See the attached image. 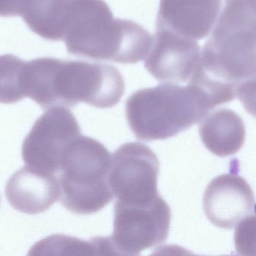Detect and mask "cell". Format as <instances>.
<instances>
[{
  "instance_id": "52a82bcc",
  "label": "cell",
  "mask_w": 256,
  "mask_h": 256,
  "mask_svg": "<svg viewBox=\"0 0 256 256\" xmlns=\"http://www.w3.org/2000/svg\"><path fill=\"white\" fill-rule=\"evenodd\" d=\"M160 162L146 145L126 143L112 157L108 184L116 202L126 205H148L160 196L157 190Z\"/></svg>"
},
{
  "instance_id": "9c48e42d",
  "label": "cell",
  "mask_w": 256,
  "mask_h": 256,
  "mask_svg": "<svg viewBox=\"0 0 256 256\" xmlns=\"http://www.w3.org/2000/svg\"><path fill=\"white\" fill-rule=\"evenodd\" d=\"M200 55L197 41L156 28L152 46L145 58V68L158 82L182 83L191 78L197 68Z\"/></svg>"
},
{
  "instance_id": "4fadbf2b",
  "label": "cell",
  "mask_w": 256,
  "mask_h": 256,
  "mask_svg": "<svg viewBox=\"0 0 256 256\" xmlns=\"http://www.w3.org/2000/svg\"><path fill=\"white\" fill-rule=\"evenodd\" d=\"M199 134L204 146L220 157L234 155L245 140L246 130L242 118L230 109L210 112L202 120Z\"/></svg>"
},
{
  "instance_id": "7c38bea8",
  "label": "cell",
  "mask_w": 256,
  "mask_h": 256,
  "mask_svg": "<svg viewBox=\"0 0 256 256\" xmlns=\"http://www.w3.org/2000/svg\"><path fill=\"white\" fill-rule=\"evenodd\" d=\"M6 194L13 208L24 214L44 212L60 199V185L54 174L26 166L7 182Z\"/></svg>"
},
{
  "instance_id": "5bb4252c",
  "label": "cell",
  "mask_w": 256,
  "mask_h": 256,
  "mask_svg": "<svg viewBox=\"0 0 256 256\" xmlns=\"http://www.w3.org/2000/svg\"><path fill=\"white\" fill-rule=\"evenodd\" d=\"M30 254H101L98 238L82 241L76 238L53 235L36 244Z\"/></svg>"
},
{
  "instance_id": "8fae6325",
  "label": "cell",
  "mask_w": 256,
  "mask_h": 256,
  "mask_svg": "<svg viewBox=\"0 0 256 256\" xmlns=\"http://www.w3.org/2000/svg\"><path fill=\"white\" fill-rule=\"evenodd\" d=\"M222 0H161L156 28L200 41L210 35Z\"/></svg>"
},
{
  "instance_id": "7a4b0ae2",
  "label": "cell",
  "mask_w": 256,
  "mask_h": 256,
  "mask_svg": "<svg viewBox=\"0 0 256 256\" xmlns=\"http://www.w3.org/2000/svg\"><path fill=\"white\" fill-rule=\"evenodd\" d=\"M62 40L78 58L136 64L146 58L152 37L132 20L114 18L104 0H65Z\"/></svg>"
},
{
  "instance_id": "6da1fadb",
  "label": "cell",
  "mask_w": 256,
  "mask_h": 256,
  "mask_svg": "<svg viewBox=\"0 0 256 256\" xmlns=\"http://www.w3.org/2000/svg\"><path fill=\"white\" fill-rule=\"evenodd\" d=\"M196 71L233 91L246 108L256 88V0H224Z\"/></svg>"
},
{
  "instance_id": "e0dca14e",
  "label": "cell",
  "mask_w": 256,
  "mask_h": 256,
  "mask_svg": "<svg viewBox=\"0 0 256 256\" xmlns=\"http://www.w3.org/2000/svg\"><path fill=\"white\" fill-rule=\"evenodd\" d=\"M32 1L34 0H0V17H22Z\"/></svg>"
},
{
  "instance_id": "3957f363",
  "label": "cell",
  "mask_w": 256,
  "mask_h": 256,
  "mask_svg": "<svg viewBox=\"0 0 256 256\" xmlns=\"http://www.w3.org/2000/svg\"><path fill=\"white\" fill-rule=\"evenodd\" d=\"M212 110L203 96L187 85L164 83L134 92L126 104V116L140 140H164L202 121Z\"/></svg>"
},
{
  "instance_id": "9a60e30c",
  "label": "cell",
  "mask_w": 256,
  "mask_h": 256,
  "mask_svg": "<svg viewBox=\"0 0 256 256\" xmlns=\"http://www.w3.org/2000/svg\"><path fill=\"white\" fill-rule=\"evenodd\" d=\"M24 62L12 54L0 56V103L14 104L24 98L20 88Z\"/></svg>"
},
{
  "instance_id": "277c9868",
  "label": "cell",
  "mask_w": 256,
  "mask_h": 256,
  "mask_svg": "<svg viewBox=\"0 0 256 256\" xmlns=\"http://www.w3.org/2000/svg\"><path fill=\"white\" fill-rule=\"evenodd\" d=\"M112 155L95 139L80 136L66 152L58 172L60 200L72 212L89 215L114 199L108 184Z\"/></svg>"
},
{
  "instance_id": "30bf717a",
  "label": "cell",
  "mask_w": 256,
  "mask_h": 256,
  "mask_svg": "<svg viewBox=\"0 0 256 256\" xmlns=\"http://www.w3.org/2000/svg\"><path fill=\"white\" fill-rule=\"evenodd\" d=\"M203 206L212 224L221 228L232 229L254 214V194L241 176L232 174L220 175L206 187Z\"/></svg>"
},
{
  "instance_id": "ba28073f",
  "label": "cell",
  "mask_w": 256,
  "mask_h": 256,
  "mask_svg": "<svg viewBox=\"0 0 256 256\" xmlns=\"http://www.w3.org/2000/svg\"><path fill=\"white\" fill-rule=\"evenodd\" d=\"M80 136L78 122L68 108L48 109L24 140V161L37 170L58 174L66 152Z\"/></svg>"
},
{
  "instance_id": "2e32d148",
  "label": "cell",
  "mask_w": 256,
  "mask_h": 256,
  "mask_svg": "<svg viewBox=\"0 0 256 256\" xmlns=\"http://www.w3.org/2000/svg\"><path fill=\"white\" fill-rule=\"evenodd\" d=\"M235 245L239 254H256V216L254 214L240 222L235 230Z\"/></svg>"
},
{
  "instance_id": "8992f818",
  "label": "cell",
  "mask_w": 256,
  "mask_h": 256,
  "mask_svg": "<svg viewBox=\"0 0 256 256\" xmlns=\"http://www.w3.org/2000/svg\"><path fill=\"white\" fill-rule=\"evenodd\" d=\"M170 218V208L161 196L143 206L115 202L113 234L108 236L114 254L136 256L163 244Z\"/></svg>"
},
{
  "instance_id": "5b68a950",
  "label": "cell",
  "mask_w": 256,
  "mask_h": 256,
  "mask_svg": "<svg viewBox=\"0 0 256 256\" xmlns=\"http://www.w3.org/2000/svg\"><path fill=\"white\" fill-rule=\"evenodd\" d=\"M62 106L72 108L84 102L98 108L116 106L125 91L120 72L108 64L62 60L58 74Z\"/></svg>"
}]
</instances>
